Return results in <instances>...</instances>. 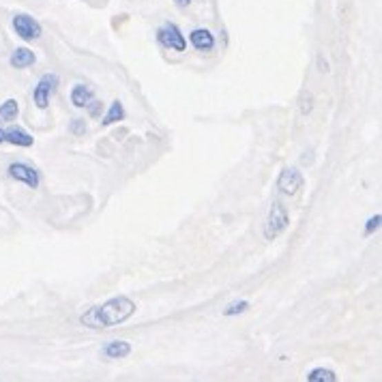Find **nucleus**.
<instances>
[{
  "label": "nucleus",
  "instance_id": "f257e3e1",
  "mask_svg": "<svg viewBox=\"0 0 382 382\" xmlns=\"http://www.w3.org/2000/svg\"><path fill=\"white\" fill-rule=\"evenodd\" d=\"M138 312L136 301H131L129 296H112L101 305H92L82 316L80 324L92 331H105L112 327H119V324L127 322L133 314Z\"/></svg>",
  "mask_w": 382,
  "mask_h": 382
},
{
  "label": "nucleus",
  "instance_id": "f03ea898",
  "mask_svg": "<svg viewBox=\"0 0 382 382\" xmlns=\"http://www.w3.org/2000/svg\"><path fill=\"white\" fill-rule=\"evenodd\" d=\"M290 228V213L285 204L281 200H273L271 208H269V215H266L264 228H262V234L266 241H275L277 237H281L285 230Z\"/></svg>",
  "mask_w": 382,
  "mask_h": 382
},
{
  "label": "nucleus",
  "instance_id": "7ed1b4c3",
  "mask_svg": "<svg viewBox=\"0 0 382 382\" xmlns=\"http://www.w3.org/2000/svg\"><path fill=\"white\" fill-rule=\"evenodd\" d=\"M155 41H157L163 50L179 52V54L185 52V50L189 48L185 32H183L181 26L174 24V22H163V24L155 30Z\"/></svg>",
  "mask_w": 382,
  "mask_h": 382
},
{
  "label": "nucleus",
  "instance_id": "20e7f679",
  "mask_svg": "<svg viewBox=\"0 0 382 382\" xmlns=\"http://www.w3.org/2000/svg\"><path fill=\"white\" fill-rule=\"evenodd\" d=\"M11 28L13 32L20 37L22 41L32 43V41H39L43 37V26L41 22L32 17L30 13H15L11 17Z\"/></svg>",
  "mask_w": 382,
  "mask_h": 382
},
{
  "label": "nucleus",
  "instance_id": "39448f33",
  "mask_svg": "<svg viewBox=\"0 0 382 382\" xmlns=\"http://www.w3.org/2000/svg\"><path fill=\"white\" fill-rule=\"evenodd\" d=\"M61 78L56 73H43L39 80H37L34 88H32V103L37 110H48L50 101L54 97V92L59 90Z\"/></svg>",
  "mask_w": 382,
  "mask_h": 382
},
{
  "label": "nucleus",
  "instance_id": "423d86ee",
  "mask_svg": "<svg viewBox=\"0 0 382 382\" xmlns=\"http://www.w3.org/2000/svg\"><path fill=\"white\" fill-rule=\"evenodd\" d=\"M7 174H9V179H13L15 183L26 185L28 189H39V185H41L39 170H37L34 165H30V163H26V161H13V163H9Z\"/></svg>",
  "mask_w": 382,
  "mask_h": 382
},
{
  "label": "nucleus",
  "instance_id": "0eeeda50",
  "mask_svg": "<svg viewBox=\"0 0 382 382\" xmlns=\"http://www.w3.org/2000/svg\"><path fill=\"white\" fill-rule=\"evenodd\" d=\"M305 187V177L299 168H283L277 177V189L281 196L294 198L299 191Z\"/></svg>",
  "mask_w": 382,
  "mask_h": 382
},
{
  "label": "nucleus",
  "instance_id": "6e6552de",
  "mask_svg": "<svg viewBox=\"0 0 382 382\" xmlns=\"http://www.w3.org/2000/svg\"><path fill=\"white\" fill-rule=\"evenodd\" d=\"M187 43L194 48L196 52H213L215 46H217V39H215V34L213 30H208V28H194V30H189L187 34Z\"/></svg>",
  "mask_w": 382,
  "mask_h": 382
},
{
  "label": "nucleus",
  "instance_id": "1a4fd4ad",
  "mask_svg": "<svg viewBox=\"0 0 382 382\" xmlns=\"http://www.w3.org/2000/svg\"><path fill=\"white\" fill-rule=\"evenodd\" d=\"M5 144H11V146H17V148H32L34 146V136L20 127V125H9L5 127Z\"/></svg>",
  "mask_w": 382,
  "mask_h": 382
},
{
  "label": "nucleus",
  "instance_id": "9d476101",
  "mask_svg": "<svg viewBox=\"0 0 382 382\" xmlns=\"http://www.w3.org/2000/svg\"><path fill=\"white\" fill-rule=\"evenodd\" d=\"M97 97L94 94V88L84 84V82H75L69 90V101L73 108H78V110H86V105Z\"/></svg>",
  "mask_w": 382,
  "mask_h": 382
},
{
  "label": "nucleus",
  "instance_id": "9b49d317",
  "mask_svg": "<svg viewBox=\"0 0 382 382\" xmlns=\"http://www.w3.org/2000/svg\"><path fill=\"white\" fill-rule=\"evenodd\" d=\"M133 352V346L127 339H110L101 346V356L117 361V359H127Z\"/></svg>",
  "mask_w": 382,
  "mask_h": 382
},
{
  "label": "nucleus",
  "instance_id": "f8f14e48",
  "mask_svg": "<svg viewBox=\"0 0 382 382\" xmlns=\"http://www.w3.org/2000/svg\"><path fill=\"white\" fill-rule=\"evenodd\" d=\"M37 63V54L34 50L26 48V46H20V48H15L13 54L9 56V65L17 71H22V69H30L32 65Z\"/></svg>",
  "mask_w": 382,
  "mask_h": 382
},
{
  "label": "nucleus",
  "instance_id": "ddd939ff",
  "mask_svg": "<svg viewBox=\"0 0 382 382\" xmlns=\"http://www.w3.org/2000/svg\"><path fill=\"white\" fill-rule=\"evenodd\" d=\"M127 119V110L123 105L121 99H114L108 110H103L101 114V127H112V125H117V123H123Z\"/></svg>",
  "mask_w": 382,
  "mask_h": 382
},
{
  "label": "nucleus",
  "instance_id": "4468645a",
  "mask_svg": "<svg viewBox=\"0 0 382 382\" xmlns=\"http://www.w3.org/2000/svg\"><path fill=\"white\" fill-rule=\"evenodd\" d=\"M17 117H20V103H17V99L9 97L0 103V127L15 123Z\"/></svg>",
  "mask_w": 382,
  "mask_h": 382
},
{
  "label": "nucleus",
  "instance_id": "2eb2a0df",
  "mask_svg": "<svg viewBox=\"0 0 382 382\" xmlns=\"http://www.w3.org/2000/svg\"><path fill=\"white\" fill-rule=\"evenodd\" d=\"M305 378H308V382H337L339 380L337 372H333L329 368H314L308 372Z\"/></svg>",
  "mask_w": 382,
  "mask_h": 382
},
{
  "label": "nucleus",
  "instance_id": "dca6fc26",
  "mask_svg": "<svg viewBox=\"0 0 382 382\" xmlns=\"http://www.w3.org/2000/svg\"><path fill=\"white\" fill-rule=\"evenodd\" d=\"M250 308H252V303L247 299H241V301H232L230 305H225V310L221 314L225 318H234V316H241L245 312H250Z\"/></svg>",
  "mask_w": 382,
  "mask_h": 382
},
{
  "label": "nucleus",
  "instance_id": "f3484780",
  "mask_svg": "<svg viewBox=\"0 0 382 382\" xmlns=\"http://www.w3.org/2000/svg\"><path fill=\"white\" fill-rule=\"evenodd\" d=\"M314 105H316V101H314V94H312L310 90H303V92H301V101H299V110H301V114H303L305 119L312 117Z\"/></svg>",
  "mask_w": 382,
  "mask_h": 382
},
{
  "label": "nucleus",
  "instance_id": "a211bd4d",
  "mask_svg": "<svg viewBox=\"0 0 382 382\" xmlns=\"http://www.w3.org/2000/svg\"><path fill=\"white\" fill-rule=\"evenodd\" d=\"M86 131H88L86 119H71V121H69V133H71V136L80 138V136H84Z\"/></svg>",
  "mask_w": 382,
  "mask_h": 382
},
{
  "label": "nucleus",
  "instance_id": "6ab92c4d",
  "mask_svg": "<svg viewBox=\"0 0 382 382\" xmlns=\"http://www.w3.org/2000/svg\"><path fill=\"white\" fill-rule=\"evenodd\" d=\"M103 110H105V105H103V101L101 99H97L94 97L88 105H86V114H88V119H101V114H103Z\"/></svg>",
  "mask_w": 382,
  "mask_h": 382
},
{
  "label": "nucleus",
  "instance_id": "aec40b11",
  "mask_svg": "<svg viewBox=\"0 0 382 382\" xmlns=\"http://www.w3.org/2000/svg\"><path fill=\"white\" fill-rule=\"evenodd\" d=\"M380 223H382V215H380V213H376L374 217H370V219L365 221V230H363V234H365V237L376 234V232L380 230Z\"/></svg>",
  "mask_w": 382,
  "mask_h": 382
},
{
  "label": "nucleus",
  "instance_id": "412c9836",
  "mask_svg": "<svg viewBox=\"0 0 382 382\" xmlns=\"http://www.w3.org/2000/svg\"><path fill=\"white\" fill-rule=\"evenodd\" d=\"M316 65H318V71H320V73H329V71H331V67H329L327 59H324L322 54H320L318 59H316Z\"/></svg>",
  "mask_w": 382,
  "mask_h": 382
},
{
  "label": "nucleus",
  "instance_id": "4be33fe9",
  "mask_svg": "<svg viewBox=\"0 0 382 382\" xmlns=\"http://www.w3.org/2000/svg\"><path fill=\"white\" fill-rule=\"evenodd\" d=\"M172 3H174L177 7H181V9H185V7H189L191 3H194V0H172Z\"/></svg>",
  "mask_w": 382,
  "mask_h": 382
},
{
  "label": "nucleus",
  "instance_id": "5701e85b",
  "mask_svg": "<svg viewBox=\"0 0 382 382\" xmlns=\"http://www.w3.org/2000/svg\"><path fill=\"white\" fill-rule=\"evenodd\" d=\"M0 144H5V127H0Z\"/></svg>",
  "mask_w": 382,
  "mask_h": 382
}]
</instances>
